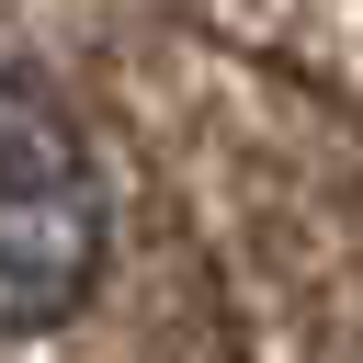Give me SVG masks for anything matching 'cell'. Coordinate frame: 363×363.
<instances>
[{
  "mask_svg": "<svg viewBox=\"0 0 363 363\" xmlns=\"http://www.w3.org/2000/svg\"><path fill=\"white\" fill-rule=\"evenodd\" d=\"M102 284V170L79 113L34 57L0 68V318L11 340H45Z\"/></svg>",
  "mask_w": 363,
  "mask_h": 363,
  "instance_id": "obj_1",
  "label": "cell"
}]
</instances>
